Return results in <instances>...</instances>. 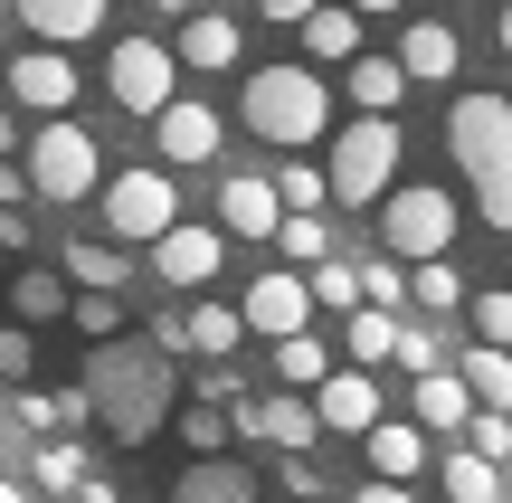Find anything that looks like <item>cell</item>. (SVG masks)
<instances>
[{"instance_id":"1","label":"cell","mask_w":512,"mask_h":503,"mask_svg":"<svg viewBox=\"0 0 512 503\" xmlns=\"http://www.w3.org/2000/svg\"><path fill=\"white\" fill-rule=\"evenodd\" d=\"M86 399H95V428H105L114 447H143L171 418V399H181V361L152 352V342H95Z\"/></svg>"},{"instance_id":"2","label":"cell","mask_w":512,"mask_h":503,"mask_svg":"<svg viewBox=\"0 0 512 503\" xmlns=\"http://www.w3.org/2000/svg\"><path fill=\"white\" fill-rule=\"evenodd\" d=\"M446 152H456V171L475 181L484 228L512 238V105L503 95H456V105H446Z\"/></svg>"},{"instance_id":"3","label":"cell","mask_w":512,"mask_h":503,"mask_svg":"<svg viewBox=\"0 0 512 503\" xmlns=\"http://www.w3.org/2000/svg\"><path fill=\"white\" fill-rule=\"evenodd\" d=\"M238 114H247V133L256 143H275V152H313L332 133V86L313 67H247V95H238Z\"/></svg>"},{"instance_id":"4","label":"cell","mask_w":512,"mask_h":503,"mask_svg":"<svg viewBox=\"0 0 512 503\" xmlns=\"http://www.w3.org/2000/svg\"><path fill=\"white\" fill-rule=\"evenodd\" d=\"M19 171H29L38 200L76 209V200H95V190H105V143H95L76 114H38V133L19 143Z\"/></svg>"},{"instance_id":"5","label":"cell","mask_w":512,"mask_h":503,"mask_svg":"<svg viewBox=\"0 0 512 503\" xmlns=\"http://www.w3.org/2000/svg\"><path fill=\"white\" fill-rule=\"evenodd\" d=\"M332 162H323V181H332V200L342 209H370V200H389L399 190V114H351L342 133H332Z\"/></svg>"},{"instance_id":"6","label":"cell","mask_w":512,"mask_h":503,"mask_svg":"<svg viewBox=\"0 0 512 503\" xmlns=\"http://www.w3.org/2000/svg\"><path fill=\"white\" fill-rule=\"evenodd\" d=\"M95 209H105V238L114 247H152L171 219H181V181L171 171H105V190H95Z\"/></svg>"},{"instance_id":"7","label":"cell","mask_w":512,"mask_h":503,"mask_svg":"<svg viewBox=\"0 0 512 503\" xmlns=\"http://www.w3.org/2000/svg\"><path fill=\"white\" fill-rule=\"evenodd\" d=\"M105 95L133 114V124H152V114L181 95V57H171L162 38H114L105 48Z\"/></svg>"},{"instance_id":"8","label":"cell","mask_w":512,"mask_h":503,"mask_svg":"<svg viewBox=\"0 0 512 503\" xmlns=\"http://www.w3.org/2000/svg\"><path fill=\"white\" fill-rule=\"evenodd\" d=\"M446 238H456V200H446L437 181H408V190H389V200H380V247L399 266L446 257Z\"/></svg>"},{"instance_id":"9","label":"cell","mask_w":512,"mask_h":503,"mask_svg":"<svg viewBox=\"0 0 512 503\" xmlns=\"http://www.w3.org/2000/svg\"><path fill=\"white\" fill-rule=\"evenodd\" d=\"M219 266H228V228L219 219H209V228H181V219H171L162 238H152V276H162L171 295H200Z\"/></svg>"},{"instance_id":"10","label":"cell","mask_w":512,"mask_h":503,"mask_svg":"<svg viewBox=\"0 0 512 503\" xmlns=\"http://www.w3.org/2000/svg\"><path fill=\"white\" fill-rule=\"evenodd\" d=\"M238 323H247V333H266V342H285V333H313V285H304V266H266V276L247 285Z\"/></svg>"},{"instance_id":"11","label":"cell","mask_w":512,"mask_h":503,"mask_svg":"<svg viewBox=\"0 0 512 503\" xmlns=\"http://www.w3.org/2000/svg\"><path fill=\"white\" fill-rule=\"evenodd\" d=\"M0 86H10L29 114H67L86 76H76V48H29V57H10V67H0Z\"/></svg>"},{"instance_id":"12","label":"cell","mask_w":512,"mask_h":503,"mask_svg":"<svg viewBox=\"0 0 512 503\" xmlns=\"http://www.w3.org/2000/svg\"><path fill=\"white\" fill-rule=\"evenodd\" d=\"M152 152H162L171 171H190V162H219V114H209L200 95H171V105L152 114Z\"/></svg>"},{"instance_id":"13","label":"cell","mask_w":512,"mask_h":503,"mask_svg":"<svg viewBox=\"0 0 512 503\" xmlns=\"http://www.w3.org/2000/svg\"><path fill=\"white\" fill-rule=\"evenodd\" d=\"M313 418H323L332 437H370L380 428V380L370 371H323L313 380Z\"/></svg>"},{"instance_id":"14","label":"cell","mask_w":512,"mask_h":503,"mask_svg":"<svg viewBox=\"0 0 512 503\" xmlns=\"http://www.w3.org/2000/svg\"><path fill=\"white\" fill-rule=\"evenodd\" d=\"M114 0H19V29L38 38V48H86L95 29H105Z\"/></svg>"},{"instance_id":"15","label":"cell","mask_w":512,"mask_h":503,"mask_svg":"<svg viewBox=\"0 0 512 503\" xmlns=\"http://www.w3.org/2000/svg\"><path fill=\"white\" fill-rule=\"evenodd\" d=\"M275 219H285L275 181H256V171H238V181H219V228H228V238H275Z\"/></svg>"},{"instance_id":"16","label":"cell","mask_w":512,"mask_h":503,"mask_svg":"<svg viewBox=\"0 0 512 503\" xmlns=\"http://www.w3.org/2000/svg\"><path fill=\"white\" fill-rule=\"evenodd\" d=\"M399 67H408V86H446V76L465 67V48H456V29H446V19H408Z\"/></svg>"},{"instance_id":"17","label":"cell","mask_w":512,"mask_h":503,"mask_svg":"<svg viewBox=\"0 0 512 503\" xmlns=\"http://www.w3.org/2000/svg\"><path fill=\"white\" fill-rule=\"evenodd\" d=\"M408 409H418V428H427V437H456L465 418H475V399H465L456 361H437V371H418V390H408Z\"/></svg>"},{"instance_id":"18","label":"cell","mask_w":512,"mask_h":503,"mask_svg":"<svg viewBox=\"0 0 512 503\" xmlns=\"http://www.w3.org/2000/svg\"><path fill=\"white\" fill-rule=\"evenodd\" d=\"M238 48H247V29L228 10H190V29H181V67H200V76H219V67H238Z\"/></svg>"},{"instance_id":"19","label":"cell","mask_w":512,"mask_h":503,"mask_svg":"<svg viewBox=\"0 0 512 503\" xmlns=\"http://www.w3.org/2000/svg\"><path fill=\"white\" fill-rule=\"evenodd\" d=\"M294 29H304V57H313V67H351V57H361V10H342V0L304 10Z\"/></svg>"},{"instance_id":"20","label":"cell","mask_w":512,"mask_h":503,"mask_svg":"<svg viewBox=\"0 0 512 503\" xmlns=\"http://www.w3.org/2000/svg\"><path fill=\"white\" fill-rule=\"evenodd\" d=\"M57 276L76 285V295H124V276H133V247H114V238H67V266H57Z\"/></svg>"},{"instance_id":"21","label":"cell","mask_w":512,"mask_h":503,"mask_svg":"<svg viewBox=\"0 0 512 503\" xmlns=\"http://www.w3.org/2000/svg\"><path fill=\"white\" fill-rule=\"evenodd\" d=\"M171 503H256V475L238 456H190V475L171 485Z\"/></svg>"},{"instance_id":"22","label":"cell","mask_w":512,"mask_h":503,"mask_svg":"<svg viewBox=\"0 0 512 503\" xmlns=\"http://www.w3.org/2000/svg\"><path fill=\"white\" fill-rule=\"evenodd\" d=\"M361 447H370V475H380V485H408V475L427 466V428H418V418H408V428H399V418H380Z\"/></svg>"},{"instance_id":"23","label":"cell","mask_w":512,"mask_h":503,"mask_svg":"<svg viewBox=\"0 0 512 503\" xmlns=\"http://www.w3.org/2000/svg\"><path fill=\"white\" fill-rule=\"evenodd\" d=\"M342 95H351V105H361V114H399V95H408V67H399V57H351V67H342Z\"/></svg>"},{"instance_id":"24","label":"cell","mask_w":512,"mask_h":503,"mask_svg":"<svg viewBox=\"0 0 512 503\" xmlns=\"http://www.w3.org/2000/svg\"><path fill=\"white\" fill-rule=\"evenodd\" d=\"M456 380H465L475 409H512V352H494V342H475V352L456 361Z\"/></svg>"},{"instance_id":"25","label":"cell","mask_w":512,"mask_h":503,"mask_svg":"<svg viewBox=\"0 0 512 503\" xmlns=\"http://www.w3.org/2000/svg\"><path fill=\"white\" fill-rule=\"evenodd\" d=\"M10 304H19V323H67V276H57V266H19Z\"/></svg>"},{"instance_id":"26","label":"cell","mask_w":512,"mask_h":503,"mask_svg":"<svg viewBox=\"0 0 512 503\" xmlns=\"http://www.w3.org/2000/svg\"><path fill=\"white\" fill-rule=\"evenodd\" d=\"M86 466H95V456L76 447V437H38V456H29V485H48L57 503H67V494H76V475H86Z\"/></svg>"},{"instance_id":"27","label":"cell","mask_w":512,"mask_h":503,"mask_svg":"<svg viewBox=\"0 0 512 503\" xmlns=\"http://www.w3.org/2000/svg\"><path fill=\"white\" fill-rule=\"evenodd\" d=\"M389 342H399V323H389L380 304H351V333H342L351 371H380V361H389Z\"/></svg>"},{"instance_id":"28","label":"cell","mask_w":512,"mask_h":503,"mask_svg":"<svg viewBox=\"0 0 512 503\" xmlns=\"http://www.w3.org/2000/svg\"><path fill=\"white\" fill-rule=\"evenodd\" d=\"M408 304H427V314H465V276L446 257H418V266H408Z\"/></svg>"},{"instance_id":"29","label":"cell","mask_w":512,"mask_h":503,"mask_svg":"<svg viewBox=\"0 0 512 503\" xmlns=\"http://www.w3.org/2000/svg\"><path fill=\"white\" fill-rule=\"evenodd\" d=\"M437 466H446V503H503V466H484V456H456V447H446Z\"/></svg>"},{"instance_id":"30","label":"cell","mask_w":512,"mask_h":503,"mask_svg":"<svg viewBox=\"0 0 512 503\" xmlns=\"http://www.w3.org/2000/svg\"><path fill=\"white\" fill-rule=\"evenodd\" d=\"M247 342V323H238V304H190V352H209V361H228Z\"/></svg>"},{"instance_id":"31","label":"cell","mask_w":512,"mask_h":503,"mask_svg":"<svg viewBox=\"0 0 512 503\" xmlns=\"http://www.w3.org/2000/svg\"><path fill=\"white\" fill-rule=\"evenodd\" d=\"M323 371H332V352L313 333H285V342H275V380H285V390H313Z\"/></svg>"},{"instance_id":"32","label":"cell","mask_w":512,"mask_h":503,"mask_svg":"<svg viewBox=\"0 0 512 503\" xmlns=\"http://www.w3.org/2000/svg\"><path fill=\"white\" fill-rule=\"evenodd\" d=\"M465 323H475V342L512 352V285H484V295H465Z\"/></svg>"},{"instance_id":"33","label":"cell","mask_w":512,"mask_h":503,"mask_svg":"<svg viewBox=\"0 0 512 503\" xmlns=\"http://www.w3.org/2000/svg\"><path fill=\"white\" fill-rule=\"evenodd\" d=\"M275 247H285L294 266H313V257H332V228L313 219V209H285V219H275Z\"/></svg>"},{"instance_id":"34","label":"cell","mask_w":512,"mask_h":503,"mask_svg":"<svg viewBox=\"0 0 512 503\" xmlns=\"http://www.w3.org/2000/svg\"><path fill=\"white\" fill-rule=\"evenodd\" d=\"M67 323H76L86 342H124V295H95V285H86V295L67 304Z\"/></svg>"},{"instance_id":"35","label":"cell","mask_w":512,"mask_h":503,"mask_svg":"<svg viewBox=\"0 0 512 503\" xmlns=\"http://www.w3.org/2000/svg\"><path fill=\"white\" fill-rule=\"evenodd\" d=\"M465 456H484V466H512V409H475V418H465Z\"/></svg>"},{"instance_id":"36","label":"cell","mask_w":512,"mask_h":503,"mask_svg":"<svg viewBox=\"0 0 512 503\" xmlns=\"http://www.w3.org/2000/svg\"><path fill=\"white\" fill-rule=\"evenodd\" d=\"M304 285H313V304H361V266L351 257H313Z\"/></svg>"},{"instance_id":"37","label":"cell","mask_w":512,"mask_h":503,"mask_svg":"<svg viewBox=\"0 0 512 503\" xmlns=\"http://www.w3.org/2000/svg\"><path fill=\"white\" fill-rule=\"evenodd\" d=\"M181 447L190 456H219L228 447V409H219V399H190V409H181Z\"/></svg>"},{"instance_id":"38","label":"cell","mask_w":512,"mask_h":503,"mask_svg":"<svg viewBox=\"0 0 512 503\" xmlns=\"http://www.w3.org/2000/svg\"><path fill=\"white\" fill-rule=\"evenodd\" d=\"M275 200H285V209H323V200H332L323 162H285V171H275Z\"/></svg>"},{"instance_id":"39","label":"cell","mask_w":512,"mask_h":503,"mask_svg":"<svg viewBox=\"0 0 512 503\" xmlns=\"http://www.w3.org/2000/svg\"><path fill=\"white\" fill-rule=\"evenodd\" d=\"M361 304H380V314H389V304H408V266L399 257H361Z\"/></svg>"},{"instance_id":"40","label":"cell","mask_w":512,"mask_h":503,"mask_svg":"<svg viewBox=\"0 0 512 503\" xmlns=\"http://www.w3.org/2000/svg\"><path fill=\"white\" fill-rule=\"evenodd\" d=\"M143 342H152V352H171V361H181V352H190V304H162Z\"/></svg>"},{"instance_id":"41","label":"cell","mask_w":512,"mask_h":503,"mask_svg":"<svg viewBox=\"0 0 512 503\" xmlns=\"http://www.w3.org/2000/svg\"><path fill=\"white\" fill-rule=\"evenodd\" d=\"M29 323H0V380H29Z\"/></svg>"},{"instance_id":"42","label":"cell","mask_w":512,"mask_h":503,"mask_svg":"<svg viewBox=\"0 0 512 503\" xmlns=\"http://www.w3.org/2000/svg\"><path fill=\"white\" fill-rule=\"evenodd\" d=\"M275 485H285L294 503H323L332 485H323V466H304V456H285V475H275Z\"/></svg>"},{"instance_id":"43","label":"cell","mask_w":512,"mask_h":503,"mask_svg":"<svg viewBox=\"0 0 512 503\" xmlns=\"http://www.w3.org/2000/svg\"><path fill=\"white\" fill-rule=\"evenodd\" d=\"M389 361H399V371H437V342H427V333H418V323H408V333H399V342H389Z\"/></svg>"},{"instance_id":"44","label":"cell","mask_w":512,"mask_h":503,"mask_svg":"<svg viewBox=\"0 0 512 503\" xmlns=\"http://www.w3.org/2000/svg\"><path fill=\"white\" fill-rule=\"evenodd\" d=\"M19 200H29V171H19V152H10V162H0V209H19Z\"/></svg>"},{"instance_id":"45","label":"cell","mask_w":512,"mask_h":503,"mask_svg":"<svg viewBox=\"0 0 512 503\" xmlns=\"http://www.w3.org/2000/svg\"><path fill=\"white\" fill-rule=\"evenodd\" d=\"M67 503H124V494H114V485H105V475H95V466H86V475H76V494H67Z\"/></svg>"},{"instance_id":"46","label":"cell","mask_w":512,"mask_h":503,"mask_svg":"<svg viewBox=\"0 0 512 503\" xmlns=\"http://www.w3.org/2000/svg\"><path fill=\"white\" fill-rule=\"evenodd\" d=\"M351 503H418V494H408V485H380V475H370V485L351 494Z\"/></svg>"},{"instance_id":"47","label":"cell","mask_w":512,"mask_h":503,"mask_svg":"<svg viewBox=\"0 0 512 503\" xmlns=\"http://www.w3.org/2000/svg\"><path fill=\"white\" fill-rule=\"evenodd\" d=\"M256 10H266V19H285V29H294V19H304V10H323V0H256Z\"/></svg>"},{"instance_id":"48","label":"cell","mask_w":512,"mask_h":503,"mask_svg":"<svg viewBox=\"0 0 512 503\" xmlns=\"http://www.w3.org/2000/svg\"><path fill=\"white\" fill-rule=\"evenodd\" d=\"M19 143H29V133H19V114H10V105H0V162H10V152H19Z\"/></svg>"},{"instance_id":"49","label":"cell","mask_w":512,"mask_h":503,"mask_svg":"<svg viewBox=\"0 0 512 503\" xmlns=\"http://www.w3.org/2000/svg\"><path fill=\"white\" fill-rule=\"evenodd\" d=\"M342 10H361V19H380V10H399V0H342Z\"/></svg>"},{"instance_id":"50","label":"cell","mask_w":512,"mask_h":503,"mask_svg":"<svg viewBox=\"0 0 512 503\" xmlns=\"http://www.w3.org/2000/svg\"><path fill=\"white\" fill-rule=\"evenodd\" d=\"M0 503H29V485H19V475H0Z\"/></svg>"},{"instance_id":"51","label":"cell","mask_w":512,"mask_h":503,"mask_svg":"<svg viewBox=\"0 0 512 503\" xmlns=\"http://www.w3.org/2000/svg\"><path fill=\"white\" fill-rule=\"evenodd\" d=\"M494 38H503V57H512V0H503V19H494Z\"/></svg>"},{"instance_id":"52","label":"cell","mask_w":512,"mask_h":503,"mask_svg":"<svg viewBox=\"0 0 512 503\" xmlns=\"http://www.w3.org/2000/svg\"><path fill=\"white\" fill-rule=\"evenodd\" d=\"M152 10H200V0H152Z\"/></svg>"},{"instance_id":"53","label":"cell","mask_w":512,"mask_h":503,"mask_svg":"<svg viewBox=\"0 0 512 503\" xmlns=\"http://www.w3.org/2000/svg\"><path fill=\"white\" fill-rule=\"evenodd\" d=\"M0 266H10V247H0Z\"/></svg>"}]
</instances>
